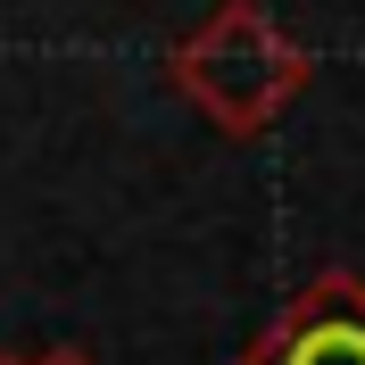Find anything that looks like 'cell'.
Masks as SVG:
<instances>
[{
    "instance_id": "cell-2",
    "label": "cell",
    "mask_w": 365,
    "mask_h": 365,
    "mask_svg": "<svg viewBox=\"0 0 365 365\" xmlns=\"http://www.w3.org/2000/svg\"><path fill=\"white\" fill-rule=\"evenodd\" d=\"M250 365H365V291L357 282H316L250 349Z\"/></svg>"
},
{
    "instance_id": "cell-1",
    "label": "cell",
    "mask_w": 365,
    "mask_h": 365,
    "mask_svg": "<svg viewBox=\"0 0 365 365\" xmlns=\"http://www.w3.org/2000/svg\"><path fill=\"white\" fill-rule=\"evenodd\" d=\"M175 83L191 91L225 133H257V125L299 91V50L282 42L257 9H225L200 42L175 50Z\"/></svg>"
},
{
    "instance_id": "cell-3",
    "label": "cell",
    "mask_w": 365,
    "mask_h": 365,
    "mask_svg": "<svg viewBox=\"0 0 365 365\" xmlns=\"http://www.w3.org/2000/svg\"><path fill=\"white\" fill-rule=\"evenodd\" d=\"M34 365H100V357H91V349H42Z\"/></svg>"
},
{
    "instance_id": "cell-4",
    "label": "cell",
    "mask_w": 365,
    "mask_h": 365,
    "mask_svg": "<svg viewBox=\"0 0 365 365\" xmlns=\"http://www.w3.org/2000/svg\"><path fill=\"white\" fill-rule=\"evenodd\" d=\"M0 365H34V357H0Z\"/></svg>"
}]
</instances>
